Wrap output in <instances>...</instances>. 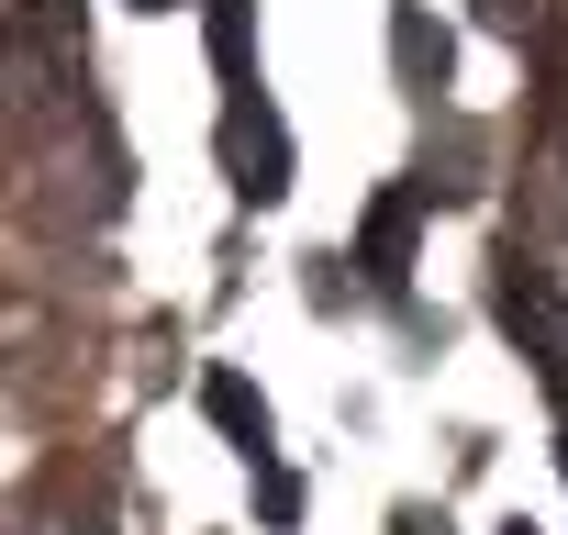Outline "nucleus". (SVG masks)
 Wrapping results in <instances>:
<instances>
[{"label":"nucleus","instance_id":"nucleus-2","mask_svg":"<svg viewBox=\"0 0 568 535\" xmlns=\"http://www.w3.org/2000/svg\"><path fill=\"white\" fill-rule=\"evenodd\" d=\"M223 179H234L245 212L291 201V123H278L267 90H223Z\"/></svg>","mask_w":568,"mask_h":535},{"label":"nucleus","instance_id":"nucleus-5","mask_svg":"<svg viewBox=\"0 0 568 535\" xmlns=\"http://www.w3.org/2000/svg\"><path fill=\"white\" fill-rule=\"evenodd\" d=\"M390 68H402V90H413V101H435V90H446V68H457V34L424 12V0H402V12H390Z\"/></svg>","mask_w":568,"mask_h":535},{"label":"nucleus","instance_id":"nucleus-13","mask_svg":"<svg viewBox=\"0 0 568 535\" xmlns=\"http://www.w3.org/2000/svg\"><path fill=\"white\" fill-rule=\"evenodd\" d=\"M134 12H179V0H134Z\"/></svg>","mask_w":568,"mask_h":535},{"label":"nucleus","instance_id":"nucleus-14","mask_svg":"<svg viewBox=\"0 0 568 535\" xmlns=\"http://www.w3.org/2000/svg\"><path fill=\"white\" fill-rule=\"evenodd\" d=\"M501 535H535V524H524V513H513V524H501Z\"/></svg>","mask_w":568,"mask_h":535},{"label":"nucleus","instance_id":"nucleus-11","mask_svg":"<svg viewBox=\"0 0 568 535\" xmlns=\"http://www.w3.org/2000/svg\"><path fill=\"white\" fill-rule=\"evenodd\" d=\"M390 535H457V524H446V513H424V502H402V513H390Z\"/></svg>","mask_w":568,"mask_h":535},{"label":"nucleus","instance_id":"nucleus-3","mask_svg":"<svg viewBox=\"0 0 568 535\" xmlns=\"http://www.w3.org/2000/svg\"><path fill=\"white\" fill-rule=\"evenodd\" d=\"M413 245H424V190L402 179V190H379L368 223H357V280H368V291H402V280H413Z\"/></svg>","mask_w":568,"mask_h":535},{"label":"nucleus","instance_id":"nucleus-9","mask_svg":"<svg viewBox=\"0 0 568 535\" xmlns=\"http://www.w3.org/2000/svg\"><path fill=\"white\" fill-rule=\"evenodd\" d=\"M479 23H490V34H513V46H535V34L557 23V0H479Z\"/></svg>","mask_w":568,"mask_h":535},{"label":"nucleus","instance_id":"nucleus-6","mask_svg":"<svg viewBox=\"0 0 568 535\" xmlns=\"http://www.w3.org/2000/svg\"><path fill=\"white\" fill-rule=\"evenodd\" d=\"M201 34H212L223 90H256V0H201Z\"/></svg>","mask_w":568,"mask_h":535},{"label":"nucleus","instance_id":"nucleus-1","mask_svg":"<svg viewBox=\"0 0 568 535\" xmlns=\"http://www.w3.org/2000/svg\"><path fill=\"white\" fill-rule=\"evenodd\" d=\"M490 313H501V335L535 357V380H546V391H568V291L546 280V268H535L524 245L490 268Z\"/></svg>","mask_w":568,"mask_h":535},{"label":"nucleus","instance_id":"nucleus-8","mask_svg":"<svg viewBox=\"0 0 568 535\" xmlns=\"http://www.w3.org/2000/svg\"><path fill=\"white\" fill-rule=\"evenodd\" d=\"M535 79H546V123H568V12L535 34Z\"/></svg>","mask_w":568,"mask_h":535},{"label":"nucleus","instance_id":"nucleus-4","mask_svg":"<svg viewBox=\"0 0 568 535\" xmlns=\"http://www.w3.org/2000/svg\"><path fill=\"white\" fill-rule=\"evenodd\" d=\"M413 190H424V201H479V190H490V134L446 112V134H424V179H413Z\"/></svg>","mask_w":568,"mask_h":535},{"label":"nucleus","instance_id":"nucleus-12","mask_svg":"<svg viewBox=\"0 0 568 535\" xmlns=\"http://www.w3.org/2000/svg\"><path fill=\"white\" fill-rule=\"evenodd\" d=\"M557 480H568V424H557Z\"/></svg>","mask_w":568,"mask_h":535},{"label":"nucleus","instance_id":"nucleus-7","mask_svg":"<svg viewBox=\"0 0 568 535\" xmlns=\"http://www.w3.org/2000/svg\"><path fill=\"white\" fill-rule=\"evenodd\" d=\"M201 413H212V424L245 446V468H256V457H278V446H267V402H256L234 369H212V380H201Z\"/></svg>","mask_w":568,"mask_h":535},{"label":"nucleus","instance_id":"nucleus-10","mask_svg":"<svg viewBox=\"0 0 568 535\" xmlns=\"http://www.w3.org/2000/svg\"><path fill=\"white\" fill-rule=\"evenodd\" d=\"M256 513H267V524H302V480L278 468V457H256Z\"/></svg>","mask_w":568,"mask_h":535}]
</instances>
